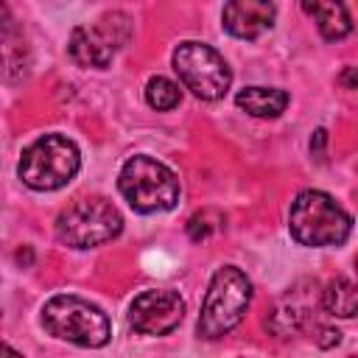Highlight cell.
<instances>
[{
	"label": "cell",
	"mask_w": 358,
	"mask_h": 358,
	"mask_svg": "<svg viewBox=\"0 0 358 358\" xmlns=\"http://www.w3.org/2000/svg\"><path fill=\"white\" fill-rule=\"evenodd\" d=\"M313 338H316V344L319 347H333V344H338L341 341V333L338 330H333V327H322V324H313Z\"/></svg>",
	"instance_id": "cell-18"
},
{
	"label": "cell",
	"mask_w": 358,
	"mask_h": 358,
	"mask_svg": "<svg viewBox=\"0 0 358 358\" xmlns=\"http://www.w3.org/2000/svg\"><path fill=\"white\" fill-rule=\"evenodd\" d=\"M42 327L62 341L78 347H103L112 336V324L106 313L73 294H56L42 308Z\"/></svg>",
	"instance_id": "cell-3"
},
{
	"label": "cell",
	"mask_w": 358,
	"mask_h": 358,
	"mask_svg": "<svg viewBox=\"0 0 358 358\" xmlns=\"http://www.w3.org/2000/svg\"><path fill=\"white\" fill-rule=\"evenodd\" d=\"M352 73H355V70H352V67H347V73L341 76V81L347 84V90H355V81H352Z\"/></svg>",
	"instance_id": "cell-21"
},
{
	"label": "cell",
	"mask_w": 358,
	"mask_h": 358,
	"mask_svg": "<svg viewBox=\"0 0 358 358\" xmlns=\"http://www.w3.org/2000/svg\"><path fill=\"white\" fill-rule=\"evenodd\" d=\"M185 319V299L176 291H143L129 305V324L140 336H168Z\"/></svg>",
	"instance_id": "cell-9"
},
{
	"label": "cell",
	"mask_w": 358,
	"mask_h": 358,
	"mask_svg": "<svg viewBox=\"0 0 358 358\" xmlns=\"http://www.w3.org/2000/svg\"><path fill=\"white\" fill-rule=\"evenodd\" d=\"M252 302V282L238 266H221L207 288L201 313H199V336L201 338H221L232 327H238Z\"/></svg>",
	"instance_id": "cell-2"
},
{
	"label": "cell",
	"mask_w": 358,
	"mask_h": 358,
	"mask_svg": "<svg viewBox=\"0 0 358 358\" xmlns=\"http://www.w3.org/2000/svg\"><path fill=\"white\" fill-rule=\"evenodd\" d=\"M117 187L131 210L137 213H162L173 210L179 201V179L176 173L154 157L137 154L131 157L117 176Z\"/></svg>",
	"instance_id": "cell-4"
},
{
	"label": "cell",
	"mask_w": 358,
	"mask_h": 358,
	"mask_svg": "<svg viewBox=\"0 0 358 358\" xmlns=\"http://www.w3.org/2000/svg\"><path fill=\"white\" fill-rule=\"evenodd\" d=\"M235 103L252 117H277L288 106V92L277 87H243L235 95Z\"/></svg>",
	"instance_id": "cell-12"
},
{
	"label": "cell",
	"mask_w": 358,
	"mask_h": 358,
	"mask_svg": "<svg viewBox=\"0 0 358 358\" xmlns=\"http://www.w3.org/2000/svg\"><path fill=\"white\" fill-rule=\"evenodd\" d=\"M78 168L81 154L76 143L64 134H45L22 151L17 173L31 190H59L78 173Z\"/></svg>",
	"instance_id": "cell-5"
},
{
	"label": "cell",
	"mask_w": 358,
	"mask_h": 358,
	"mask_svg": "<svg viewBox=\"0 0 358 358\" xmlns=\"http://www.w3.org/2000/svg\"><path fill=\"white\" fill-rule=\"evenodd\" d=\"M277 17L274 3L268 0H232L221 11V25L227 34L238 39H257L271 31Z\"/></svg>",
	"instance_id": "cell-10"
},
{
	"label": "cell",
	"mask_w": 358,
	"mask_h": 358,
	"mask_svg": "<svg viewBox=\"0 0 358 358\" xmlns=\"http://www.w3.org/2000/svg\"><path fill=\"white\" fill-rule=\"evenodd\" d=\"M131 36V20L123 11H112L103 14L95 25L90 28H73L70 34V59L81 67H92V70H103L112 64V56L117 48H123Z\"/></svg>",
	"instance_id": "cell-8"
},
{
	"label": "cell",
	"mask_w": 358,
	"mask_h": 358,
	"mask_svg": "<svg viewBox=\"0 0 358 358\" xmlns=\"http://www.w3.org/2000/svg\"><path fill=\"white\" fill-rule=\"evenodd\" d=\"M291 238L302 246H338L352 229L350 213L322 190H302L288 210Z\"/></svg>",
	"instance_id": "cell-1"
},
{
	"label": "cell",
	"mask_w": 358,
	"mask_h": 358,
	"mask_svg": "<svg viewBox=\"0 0 358 358\" xmlns=\"http://www.w3.org/2000/svg\"><path fill=\"white\" fill-rule=\"evenodd\" d=\"M322 308L330 316H341V319H352L358 310V291L352 285V280L347 277H336L327 282L324 294H322Z\"/></svg>",
	"instance_id": "cell-15"
},
{
	"label": "cell",
	"mask_w": 358,
	"mask_h": 358,
	"mask_svg": "<svg viewBox=\"0 0 358 358\" xmlns=\"http://www.w3.org/2000/svg\"><path fill=\"white\" fill-rule=\"evenodd\" d=\"M310 324V308L305 302H299L296 294L288 291L285 299H280L274 305V310L266 316V327L274 333V336H291V333H299L302 327Z\"/></svg>",
	"instance_id": "cell-13"
},
{
	"label": "cell",
	"mask_w": 358,
	"mask_h": 358,
	"mask_svg": "<svg viewBox=\"0 0 358 358\" xmlns=\"http://www.w3.org/2000/svg\"><path fill=\"white\" fill-rule=\"evenodd\" d=\"M302 8H305L308 14L316 17L319 34H322L327 42L344 39V36L352 31L347 6H341V3H302Z\"/></svg>",
	"instance_id": "cell-14"
},
{
	"label": "cell",
	"mask_w": 358,
	"mask_h": 358,
	"mask_svg": "<svg viewBox=\"0 0 358 358\" xmlns=\"http://www.w3.org/2000/svg\"><path fill=\"white\" fill-rule=\"evenodd\" d=\"M145 101H148V106L157 109V112H171L173 106H179L182 90H179V84H173L171 78L154 76V78H148V84H145Z\"/></svg>",
	"instance_id": "cell-16"
},
{
	"label": "cell",
	"mask_w": 358,
	"mask_h": 358,
	"mask_svg": "<svg viewBox=\"0 0 358 358\" xmlns=\"http://www.w3.org/2000/svg\"><path fill=\"white\" fill-rule=\"evenodd\" d=\"M213 229H218V224H210V213H196L190 221H187V235L193 241H204Z\"/></svg>",
	"instance_id": "cell-17"
},
{
	"label": "cell",
	"mask_w": 358,
	"mask_h": 358,
	"mask_svg": "<svg viewBox=\"0 0 358 358\" xmlns=\"http://www.w3.org/2000/svg\"><path fill=\"white\" fill-rule=\"evenodd\" d=\"M0 70L11 81L28 73V50L6 6H0Z\"/></svg>",
	"instance_id": "cell-11"
},
{
	"label": "cell",
	"mask_w": 358,
	"mask_h": 358,
	"mask_svg": "<svg viewBox=\"0 0 358 358\" xmlns=\"http://www.w3.org/2000/svg\"><path fill=\"white\" fill-rule=\"evenodd\" d=\"M173 70L185 84V90H190L201 101L224 98L232 84L229 64L215 48L204 42H182L173 50Z\"/></svg>",
	"instance_id": "cell-7"
},
{
	"label": "cell",
	"mask_w": 358,
	"mask_h": 358,
	"mask_svg": "<svg viewBox=\"0 0 358 358\" xmlns=\"http://www.w3.org/2000/svg\"><path fill=\"white\" fill-rule=\"evenodd\" d=\"M0 358H22V355H20L14 347H8L6 341H0Z\"/></svg>",
	"instance_id": "cell-20"
},
{
	"label": "cell",
	"mask_w": 358,
	"mask_h": 358,
	"mask_svg": "<svg viewBox=\"0 0 358 358\" xmlns=\"http://www.w3.org/2000/svg\"><path fill=\"white\" fill-rule=\"evenodd\" d=\"M324 140H327V131H324V129H319V131L313 134V140H310V151H313V154H322Z\"/></svg>",
	"instance_id": "cell-19"
},
{
	"label": "cell",
	"mask_w": 358,
	"mask_h": 358,
	"mask_svg": "<svg viewBox=\"0 0 358 358\" xmlns=\"http://www.w3.org/2000/svg\"><path fill=\"white\" fill-rule=\"evenodd\" d=\"M123 229V215L106 199H78L64 207L56 218V238L73 249L101 246L117 238Z\"/></svg>",
	"instance_id": "cell-6"
}]
</instances>
